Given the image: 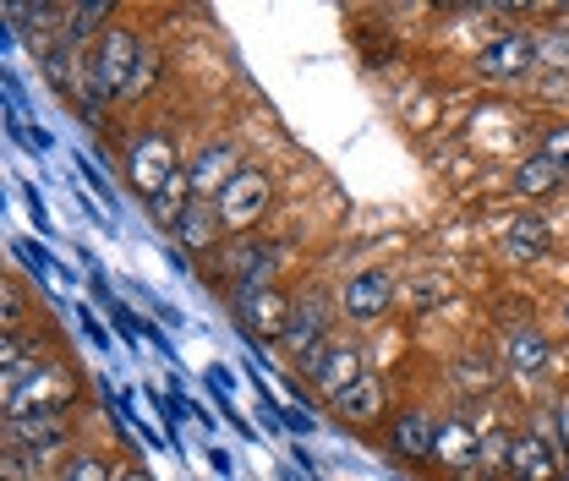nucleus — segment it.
Returning a JSON list of instances; mask_svg holds the SVG:
<instances>
[{"label":"nucleus","instance_id":"7c9ffc66","mask_svg":"<svg viewBox=\"0 0 569 481\" xmlns=\"http://www.w3.org/2000/svg\"><path fill=\"white\" fill-rule=\"evenodd\" d=\"M116 481H153V477H148V465H142V460H127V454H121V465H116Z\"/></svg>","mask_w":569,"mask_h":481},{"label":"nucleus","instance_id":"aec40b11","mask_svg":"<svg viewBox=\"0 0 569 481\" xmlns=\"http://www.w3.org/2000/svg\"><path fill=\"white\" fill-rule=\"evenodd\" d=\"M569 465L559 454V443H548L542 432H531L526 421L515 427V443H509V477L503 481H565Z\"/></svg>","mask_w":569,"mask_h":481},{"label":"nucleus","instance_id":"393cba45","mask_svg":"<svg viewBox=\"0 0 569 481\" xmlns=\"http://www.w3.org/2000/svg\"><path fill=\"white\" fill-rule=\"evenodd\" d=\"M164 39L159 33H148V50H142V67L132 77V93H127V110H142V104H153L159 93H164Z\"/></svg>","mask_w":569,"mask_h":481},{"label":"nucleus","instance_id":"f3484780","mask_svg":"<svg viewBox=\"0 0 569 481\" xmlns=\"http://www.w3.org/2000/svg\"><path fill=\"white\" fill-rule=\"evenodd\" d=\"M67 350V340L39 318L33 329H22V334H0V394H11L28 372H39L44 361H56Z\"/></svg>","mask_w":569,"mask_h":481},{"label":"nucleus","instance_id":"f03ea898","mask_svg":"<svg viewBox=\"0 0 569 481\" xmlns=\"http://www.w3.org/2000/svg\"><path fill=\"white\" fill-rule=\"evenodd\" d=\"M340 334V295L329 279H296V301H290V329L280 340V355L290 367V378H312V367L323 361V350Z\"/></svg>","mask_w":569,"mask_h":481},{"label":"nucleus","instance_id":"c756f323","mask_svg":"<svg viewBox=\"0 0 569 481\" xmlns=\"http://www.w3.org/2000/svg\"><path fill=\"white\" fill-rule=\"evenodd\" d=\"M110 318H116V329L127 334V344H132V340H138V334H142V323H138V318H132V312H127V307H121V301H110Z\"/></svg>","mask_w":569,"mask_h":481},{"label":"nucleus","instance_id":"5701e85b","mask_svg":"<svg viewBox=\"0 0 569 481\" xmlns=\"http://www.w3.org/2000/svg\"><path fill=\"white\" fill-rule=\"evenodd\" d=\"M192 203H198V198H192V181H187V170H176V176H170V181L142 203V213H148V224H153V230H170V236H176L181 213H187Z\"/></svg>","mask_w":569,"mask_h":481},{"label":"nucleus","instance_id":"20e7f679","mask_svg":"<svg viewBox=\"0 0 569 481\" xmlns=\"http://www.w3.org/2000/svg\"><path fill=\"white\" fill-rule=\"evenodd\" d=\"M471 82H482L488 93H531L542 77L537 56V28L531 22H503L493 33H482V44L466 56Z\"/></svg>","mask_w":569,"mask_h":481},{"label":"nucleus","instance_id":"cd10ccee","mask_svg":"<svg viewBox=\"0 0 569 481\" xmlns=\"http://www.w3.org/2000/svg\"><path fill=\"white\" fill-rule=\"evenodd\" d=\"M11 252H17L33 274H56V258H50V247H44V241H11Z\"/></svg>","mask_w":569,"mask_h":481},{"label":"nucleus","instance_id":"4468645a","mask_svg":"<svg viewBox=\"0 0 569 481\" xmlns=\"http://www.w3.org/2000/svg\"><path fill=\"white\" fill-rule=\"evenodd\" d=\"M82 443H88L82 415H0V449H28V454H39L56 471Z\"/></svg>","mask_w":569,"mask_h":481},{"label":"nucleus","instance_id":"c85d7f7f","mask_svg":"<svg viewBox=\"0 0 569 481\" xmlns=\"http://www.w3.org/2000/svg\"><path fill=\"white\" fill-rule=\"evenodd\" d=\"M553 334L569 340V284L565 290H553Z\"/></svg>","mask_w":569,"mask_h":481},{"label":"nucleus","instance_id":"412c9836","mask_svg":"<svg viewBox=\"0 0 569 481\" xmlns=\"http://www.w3.org/2000/svg\"><path fill=\"white\" fill-rule=\"evenodd\" d=\"M455 301H460V290H455V279L443 274V269H411L406 274V295H400V318L406 323H432Z\"/></svg>","mask_w":569,"mask_h":481},{"label":"nucleus","instance_id":"ddd939ff","mask_svg":"<svg viewBox=\"0 0 569 481\" xmlns=\"http://www.w3.org/2000/svg\"><path fill=\"white\" fill-rule=\"evenodd\" d=\"M290 301H296V279H280V284L230 290L224 295V312H230V323L252 344H274L280 350L284 329H290Z\"/></svg>","mask_w":569,"mask_h":481},{"label":"nucleus","instance_id":"6e6552de","mask_svg":"<svg viewBox=\"0 0 569 481\" xmlns=\"http://www.w3.org/2000/svg\"><path fill=\"white\" fill-rule=\"evenodd\" d=\"M280 213V170L269 159H247V170L224 187L219 198V219L230 236H258L269 230V219Z\"/></svg>","mask_w":569,"mask_h":481},{"label":"nucleus","instance_id":"1a4fd4ad","mask_svg":"<svg viewBox=\"0 0 569 481\" xmlns=\"http://www.w3.org/2000/svg\"><path fill=\"white\" fill-rule=\"evenodd\" d=\"M493 258L503 269H542L559 258V224L542 208H509L493 219Z\"/></svg>","mask_w":569,"mask_h":481},{"label":"nucleus","instance_id":"7ed1b4c3","mask_svg":"<svg viewBox=\"0 0 569 481\" xmlns=\"http://www.w3.org/2000/svg\"><path fill=\"white\" fill-rule=\"evenodd\" d=\"M301 241L296 236H274V230H258V236H230L209 263H203V279L219 284L224 295L230 290H252V284H280L296 263Z\"/></svg>","mask_w":569,"mask_h":481},{"label":"nucleus","instance_id":"39448f33","mask_svg":"<svg viewBox=\"0 0 569 481\" xmlns=\"http://www.w3.org/2000/svg\"><path fill=\"white\" fill-rule=\"evenodd\" d=\"M82 405H88V378L71 350L28 372L11 394H0V415H82Z\"/></svg>","mask_w":569,"mask_h":481},{"label":"nucleus","instance_id":"bb28decb","mask_svg":"<svg viewBox=\"0 0 569 481\" xmlns=\"http://www.w3.org/2000/svg\"><path fill=\"white\" fill-rule=\"evenodd\" d=\"M33 323H39V301H28V284L11 269V274H6V301H0V329H6V334H22V329H33Z\"/></svg>","mask_w":569,"mask_h":481},{"label":"nucleus","instance_id":"9d476101","mask_svg":"<svg viewBox=\"0 0 569 481\" xmlns=\"http://www.w3.org/2000/svg\"><path fill=\"white\" fill-rule=\"evenodd\" d=\"M142 50H148V28L127 11V17L93 44V56H88L99 93H104L116 110H127V93H132V77H138V67H142Z\"/></svg>","mask_w":569,"mask_h":481},{"label":"nucleus","instance_id":"0eeeda50","mask_svg":"<svg viewBox=\"0 0 569 481\" xmlns=\"http://www.w3.org/2000/svg\"><path fill=\"white\" fill-rule=\"evenodd\" d=\"M121 170H127V187L148 203V198H153L176 170H187L181 132H176V127H164V121H138V127L121 138Z\"/></svg>","mask_w":569,"mask_h":481},{"label":"nucleus","instance_id":"b1692460","mask_svg":"<svg viewBox=\"0 0 569 481\" xmlns=\"http://www.w3.org/2000/svg\"><path fill=\"white\" fill-rule=\"evenodd\" d=\"M116 465H121V454L88 432V443L77 454H67V465L56 471V481H116Z\"/></svg>","mask_w":569,"mask_h":481},{"label":"nucleus","instance_id":"2eb2a0df","mask_svg":"<svg viewBox=\"0 0 569 481\" xmlns=\"http://www.w3.org/2000/svg\"><path fill=\"white\" fill-rule=\"evenodd\" d=\"M367 372H372L367 340H361V334H335V344L323 350V361H318V367H312V378H307L312 405H329V411H335V405L351 394Z\"/></svg>","mask_w":569,"mask_h":481},{"label":"nucleus","instance_id":"4be33fe9","mask_svg":"<svg viewBox=\"0 0 569 481\" xmlns=\"http://www.w3.org/2000/svg\"><path fill=\"white\" fill-rule=\"evenodd\" d=\"M176 252H187V258H203L209 263L213 252L230 241V230H224V219H219V203H192L181 213V224H176Z\"/></svg>","mask_w":569,"mask_h":481},{"label":"nucleus","instance_id":"9b49d317","mask_svg":"<svg viewBox=\"0 0 569 481\" xmlns=\"http://www.w3.org/2000/svg\"><path fill=\"white\" fill-rule=\"evenodd\" d=\"M438 432H443V405L438 400H400L389 427H383V449L406 465V471H432L438 465Z\"/></svg>","mask_w":569,"mask_h":481},{"label":"nucleus","instance_id":"f257e3e1","mask_svg":"<svg viewBox=\"0 0 569 481\" xmlns=\"http://www.w3.org/2000/svg\"><path fill=\"white\" fill-rule=\"evenodd\" d=\"M493 344H498V361H503V383L509 394L520 400H542L553 389L569 383V355L559 334L537 318V312H515V318H498L493 329Z\"/></svg>","mask_w":569,"mask_h":481},{"label":"nucleus","instance_id":"dca6fc26","mask_svg":"<svg viewBox=\"0 0 569 481\" xmlns=\"http://www.w3.org/2000/svg\"><path fill=\"white\" fill-rule=\"evenodd\" d=\"M247 148H241V138H230V132H213V138H203L192 153H187V181H192V198L198 203H219L224 198V187L247 170Z\"/></svg>","mask_w":569,"mask_h":481},{"label":"nucleus","instance_id":"423d86ee","mask_svg":"<svg viewBox=\"0 0 569 481\" xmlns=\"http://www.w3.org/2000/svg\"><path fill=\"white\" fill-rule=\"evenodd\" d=\"M340 295V323L351 334H367L389 318H400V295H406V274L395 263H361L351 274L335 284Z\"/></svg>","mask_w":569,"mask_h":481},{"label":"nucleus","instance_id":"473e14b6","mask_svg":"<svg viewBox=\"0 0 569 481\" xmlns=\"http://www.w3.org/2000/svg\"><path fill=\"white\" fill-rule=\"evenodd\" d=\"M209 465L219 477H230V454H224V449H209Z\"/></svg>","mask_w":569,"mask_h":481},{"label":"nucleus","instance_id":"a878e982","mask_svg":"<svg viewBox=\"0 0 569 481\" xmlns=\"http://www.w3.org/2000/svg\"><path fill=\"white\" fill-rule=\"evenodd\" d=\"M531 153H542L559 176H569V116H537L531 121Z\"/></svg>","mask_w":569,"mask_h":481},{"label":"nucleus","instance_id":"f8f14e48","mask_svg":"<svg viewBox=\"0 0 569 481\" xmlns=\"http://www.w3.org/2000/svg\"><path fill=\"white\" fill-rule=\"evenodd\" d=\"M443 389L449 400H503V361H498L493 334H466L443 361Z\"/></svg>","mask_w":569,"mask_h":481},{"label":"nucleus","instance_id":"a211bd4d","mask_svg":"<svg viewBox=\"0 0 569 481\" xmlns=\"http://www.w3.org/2000/svg\"><path fill=\"white\" fill-rule=\"evenodd\" d=\"M503 192H509L520 208H548L553 198H569V176H559L542 153L526 148L520 159L503 164Z\"/></svg>","mask_w":569,"mask_h":481},{"label":"nucleus","instance_id":"2f4dec72","mask_svg":"<svg viewBox=\"0 0 569 481\" xmlns=\"http://www.w3.org/2000/svg\"><path fill=\"white\" fill-rule=\"evenodd\" d=\"M22 198H28V208H33V224H39V230H50V208H44V198H39L33 187H22Z\"/></svg>","mask_w":569,"mask_h":481},{"label":"nucleus","instance_id":"6ab92c4d","mask_svg":"<svg viewBox=\"0 0 569 481\" xmlns=\"http://www.w3.org/2000/svg\"><path fill=\"white\" fill-rule=\"evenodd\" d=\"M400 405V394H395V378H383V372H367L361 383H356L351 394L335 405V421L340 427H356V432H378V427H389V415Z\"/></svg>","mask_w":569,"mask_h":481}]
</instances>
